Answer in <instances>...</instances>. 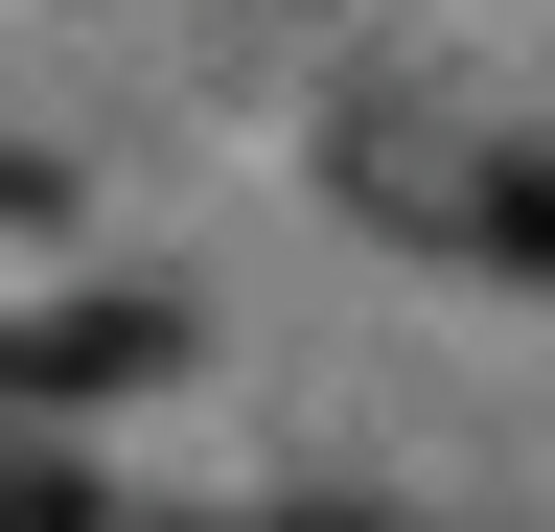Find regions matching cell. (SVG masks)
Wrapping results in <instances>:
<instances>
[{
	"instance_id": "obj_1",
	"label": "cell",
	"mask_w": 555,
	"mask_h": 532,
	"mask_svg": "<svg viewBox=\"0 0 555 532\" xmlns=\"http://www.w3.org/2000/svg\"><path fill=\"white\" fill-rule=\"evenodd\" d=\"M139 371H185V301H47L24 348H0V417H93Z\"/></svg>"
},
{
	"instance_id": "obj_2",
	"label": "cell",
	"mask_w": 555,
	"mask_h": 532,
	"mask_svg": "<svg viewBox=\"0 0 555 532\" xmlns=\"http://www.w3.org/2000/svg\"><path fill=\"white\" fill-rule=\"evenodd\" d=\"M486 255H509V278H555V140L486 163Z\"/></svg>"
},
{
	"instance_id": "obj_3",
	"label": "cell",
	"mask_w": 555,
	"mask_h": 532,
	"mask_svg": "<svg viewBox=\"0 0 555 532\" xmlns=\"http://www.w3.org/2000/svg\"><path fill=\"white\" fill-rule=\"evenodd\" d=\"M0 532H93V486H69V463H47L24 417H0Z\"/></svg>"
}]
</instances>
